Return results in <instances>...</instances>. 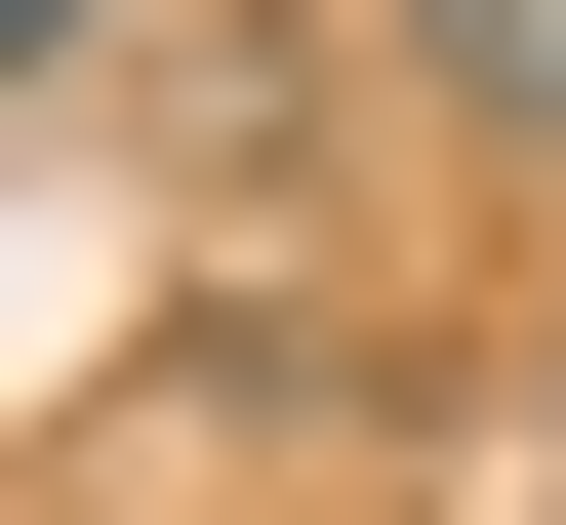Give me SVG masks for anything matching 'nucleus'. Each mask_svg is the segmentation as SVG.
Listing matches in <instances>:
<instances>
[{
  "label": "nucleus",
  "instance_id": "obj_1",
  "mask_svg": "<svg viewBox=\"0 0 566 525\" xmlns=\"http://www.w3.org/2000/svg\"><path fill=\"white\" fill-rule=\"evenodd\" d=\"M365 82L446 122V162H566V0H365Z\"/></svg>",
  "mask_w": 566,
  "mask_h": 525
},
{
  "label": "nucleus",
  "instance_id": "obj_2",
  "mask_svg": "<svg viewBox=\"0 0 566 525\" xmlns=\"http://www.w3.org/2000/svg\"><path fill=\"white\" fill-rule=\"evenodd\" d=\"M122 41H163V0H0V82H122Z\"/></svg>",
  "mask_w": 566,
  "mask_h": 525
},
{
  "label": "nucleus",
  "instance_id": "obj_3",
  "mask_svg": "<svg viewBox=\"0 0 566 525\" xmlns=\"http://www.w3.org/2000/svg\"><path fill=\"white\" fill-rule=\"evenodd\" d=\"M526 444H566V364H526Z\"/></svg>",
  "mask_w": 566,
  "mask_h": 525
}]
</instances>
